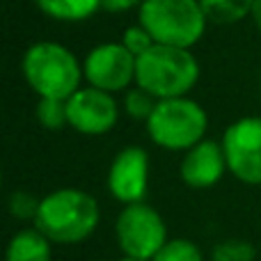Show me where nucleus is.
<instances>
[{
    "label": "nucleus",
    "mask_w": 261,
    "mask_h": 261,
    "mask_svg": "<svg viewBox=\"0 0 261 261\" xmlns=\"http://www.w3.org/2000/svg\"><path fill=\"white\" fill-rule=\"evenodd\" d=\"M119 41H122V44L126 46V48L135 55V58H140V55L147 53V50L151 48V46H156L153 37L149 35L147 28L140 25V23H138V25H128L126 30L122 32V39H119Z\"/></svg>",
    "instance_id": "nucleus-20"
},
{
    "label": "nucleus",
    "mask_w": 261,
    "mask_h": 261,
    "mask_svg": "<svg viewBox=\"0 0 261 261\" xmlns=\"http://www.w3.org/2000/svg\"><path fill=\"white\" fill-rule=\"evenodd\" d=\"M41 14L53 21L81 23L101 9V0H35Z\"/></svg>",
    "instance_id": "nucleus-13"
},
{
    "label": "nucleus",
    "mask_w": 261,
    "mask_h": 261,
    "mask_svg": "<svg viewBox=\"0 0 261 261\" xmlns=\"http://www.w3.org/2000/svg\"><path fill=\"white\" fill-rule=\"evenodd\" d=\"M115 239L122 250V257L151 261L167 243L165 218L144 199L124 204L115 220Z\"/></svg>",
    "instance_id": "nucleus-6"
},
{
    "label": "nucleus",
    "mask_w": 261,
    "mask_h": 261,
    "mask_svg": "<svg viewBox=\"0 0 261 261\" xmlns=\"http://www.w3.org/2000/svg\"><path fill=\"white\" fill-rule=\"evenodd\" d=\"M156 103H158L156 96H151L140 85L128 87L122 94V113H126L130 119H138V122H147L151 117Z\"/></svg>",
    "instance_id": "nucleus-15"
},
{
    "label": "nucleus",
    "mask_w": 261,
    "mask_h": 261,
    "mask_svg": "<svg viewBox=\"0 0 261 261\" xmlns=\"http://www.w3.org/2000/svg\"><path fill=\"white\" fill-rule=\"evenodd\" d=\"M119 113H122V103L115 99V94L96 90L92 85L81 87L67 99L69 126L76 133L90 138L110 133L117 126Z\"/></svg>",
    "instance_id": "nucleus-9"
},
{
    "label": "nucleus",
    "mask_w": 261,
    "mask_h": 261,
    "mask_svg": "<svg viewBox=\"0 0 261 261\" xmlns=\"http://www.w3.org/2000/svg\"><path fill=\"white\" fill-rule=\"evenodd\" d=\"M252 23H254V28L261 32V0H254V7H252Z\"/></svg>",
    "instance_id": "nucleus-22"
},
{
    "label": "nucleus",
    "mask_w": 261,
    "mask_h": 261,
    "mask_svg": "<svg viewBox=\"0 0 261 261\" xmlns=\"http://www.w3.org/2000/svg\"><path fill=\"white\" fill-rule=\"evenodd\" d=\"M117 261H140V259H130V257H122V259H117Z\"/></svg>",
    "instance_id": "nucleus-23"
},
{
    "label": "nucleus",
    "mask_w": 261,
    "mask_h": 261,
    "mask_svg": "<svg viewBox=\"0 0 261 261\" xmlns=\"http://www.w3.org/2000/svg\"><path fill=\"white\" fill-rule=\"evenodd\" d=\"M39 202L41 199L32 197L25 190H14V193L9 195L7 208H9V213H12V218H16V220L35 222L37 211H39Z\"/></svg>",
    "instance_id": "nucleus-19"
},
{
    "label": "nucleus",
    "mask_w": 261,
    "mask_h": 261,
    "mask_svg": "<svg viewBox=\"0 0 261 261\" xmlns=\"http://www.w3.org/2000/svg\"><path fill=\"white\" fill-rule=\"evenodd\" d=\"M101 222L99 202L81 188H58L44 195L32 225L53 245L85 243Z\"/></svg>",
    "instance_id": "nucleus-1"
},
{
    "label": "nucleus",
    "mask_w": 261,
    "mask_h": 261,
    "mask_svg": "<svg viewBox=\"0 0 261 261\" xmlns=\"http://www.w3.org/2000/svg\"><path fill=\"white\" fill-rule=\"evenodd\" d=\"M227 170L245 186H261V117H241L222 133Z\"/></svg>",
    "instance_id": "nucleus-7"
},
{
    "label": "nucleus",
    "mask_w": 261,
    "mask_h": 261,
    "mask_svg": "<svg viewBox=\"0 0 261 261\" xmlns=\"http://www.w3.org/2000/svg\"><path fill=\"white\" fill-rule=\"evenodd\" d=\"M28 87L39 99H69L83 87V62L58 41H35L21 60Z\"/></svg>",
    "instance_id": "nucleus-2"
},
{
    "label": "nucleus",
    "mask_w": 261,
    "mask_h": 261,
    "mask_svg": "<svg viewBox=\"0 0 261 261\" xmlns=\"http://www.w3.org/2000/svg\"><path fill=\"white\" fill-rule=\"evenodd\" d=\"M147 133L156 147L165 151H188L206 138L208 115L202 103L190 96L163 99L147 119Z\"/></svg>",
    "instance_id": "nucleus-5"
},
{
    "label": "nucleus",
    "mask_w": 261,
    "mask_h": 261,
    "mask_svg": "<svg viewBox=\"0 0 261 261\" xmlns=\"http://www.w3.org/2000/svg\"><path fill=\"white\" fill-rule=\"evenodd\" d=\"M144 0H101V9L110 14H122L130 9H140Z\"/></svg>",
    "instance_id": "nucleus-21"
},
{
    "label": "nucleus",
    "mask_w": 261,
    "mask_h": 261,
    "mask_svg": "<svg viewBox=\"0 0 261 261\" xmlns=\"http://www.w3.org/2000/svg\"><path fill=\"white\" fill-rule=\"evenodd\" d=\"M37 122L48 130H62L69 126L67 99H39L35 106Z\"/></svg>",
    "instance_id": "nucleus-16"
},
{
    "label": "nucleus",
    "mask_w": 261,
    "mask_h": 261,
    "mask_svg": "<svg viewBox=\"0 0 261 261\" xmlns=\"http://www.w3.org/2000/svg\"><path fill=\"white\" fill-rule=\"evenodd\" d=\"M202 67L193 48L156 44L142 53L135 64V85L147 90L158 101L188 96V92L199 83Z\"/></svg>",
    "instance_id": "nucleus-3"
},
{
    "label": "nucleus",
    "mask_w": 261,
    "mask_h": 261,
    "mask_svg": "<svg viewBox=\"0 0 261 261\" xmlns=\"http://www.w3.org/2000/svg\"><path fill=\"white\" fill-rule=\"evenodd\" d=\"M108 193L117 202H142L149 190V153L140 144H128L115 153L106 176Z\"/></svg>",
    "instance_id": "nucleus-10"
},
{
    "label": "nucleus",
    "mask_w": 261,
    "mask_h": 261,
    "mask_svg": "<svg viewBox=\"0 0 261 261\" xmlns=\"http://www.w3.org/2000/svg\"><path fill=\"white\" fill-rule=\"evenodd\" d=\"M199 3L208 23H218V25L241 23L243 18L252 16L254 7V0H199Z\"/></svg>",
    "instance_id": "nucleus-14"
},
{
    "label": "nucleus",
    "mask_w": 261,
    "mask_h": 261,
    "mask_svg": "<svg viewBox=\"0 0 261 261\" xmlns=\"http://www.w3.org/2000/svg\"><path fill=\"white\" fill-rule=\"evenodd\" d=\"M135 64L138 58L122 41H106L99 44L83 60V76L85 83L96 90L110 94H124L135 85Z\"/></svg>",
    "instance_id": "nucleus-8"
},
{
    "label": "nucleus",
    "mask_w": 261,
    "mask_h": 261,
    "mask_svg": "<svg viewBox=\"0 0 261 261\" xmlns=\"http://www.w3.org/2000/svg\"><path fill=\"white\" fill-rule=\"evenodd\" d=\"M138 23L147 28L156 44L193 48L206 32L208 18L199 0H144Z\"/></svg>",
    "instance_id": "nucleus-4"
},
{
    "label": "nucleus",
    "mask_w": 261,
    "mask_h": 261,
    "mask_svg": "<svg viewBox=\"0 0 261 261\" xmlns=\"http://www.w3.org/2000/svg\"><path fill=\"white\" fill-rule=\"evenodd\" d=\"M257 248L245 239H225L216 243L211 252V261H254Z\"/></svg>",
    "instance_id": "nucleus-18"
},
{
    "label": "nucleus",
    "mask_w": 261,
    "mask_h": 261,
    "mask_svg": "<svg viewBox=\"0 0 261 261\" xmlns=\"http://www.w3.org/2000/svg\"><path fill=\"white\" fill-rule=\"evenodd\" d=\"M259 94H261V78H259Z\"/></svg>",
    "instance_id": "nucleus-24"
},
{
    "label": "nucleus",
    "mask_w": 261,
    "mask_h": 261,
    "mask_svg": "<svg viewBox=\"0 0 261 261\" xmlns=\"http://www.w3.org/2000/svg\"><path fill=\"white\" fill-rule=\"evenodd\" d=\"M151 261H204V252L190 239H167Z\"/></svg>",
    "instance_id": "nucleus-17"
},
{
    "label": "nucleus",
    "mask_w": 261,
    "mask_h": 261,
    "mask_svg": "<svg viewBox=\"0 0 261 261\" xmlns=\"http://www.w3.org/2000/svg\"><path fill=\"white\" fill-rule=\"evenodd\" d=\"M227 158L222 151V144L216 140L204 138L188 151H184L179 165V176L188 188L193 190H208L220 184L227 174Z\"/></svg>",
    "instance_id": "nucleus-11"
},
{
    "label": "nucleus",
    "mask_w": 261,
    "mask_h": 261,
    "mask_svg": "<svg viewBox=\"0 0 261 261\" xmlns=\"http://www.w3.org/2000/svg\"><path fill=\"white\" fill-rule=\"evenodd\" d=\"M5 261H53V243L32 227H23L9 239Z\"/></svg>",
    "instance_id": "nucleus-12"
}]
</instances>
